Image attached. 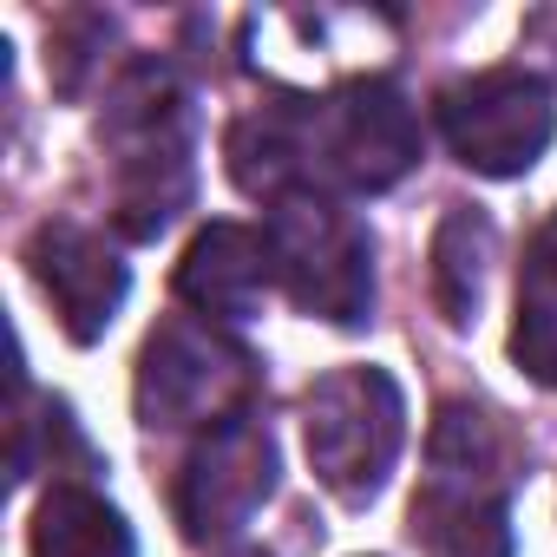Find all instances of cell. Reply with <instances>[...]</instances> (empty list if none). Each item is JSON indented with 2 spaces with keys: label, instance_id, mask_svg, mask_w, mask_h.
I'll list each match as a JSON object with an SVG mask.
<instances>
[{
  "label": "cell",
  "instance_id": "1",
  "mask_svg": "<svg viewBox=\"0 0 557 557\" xmlns=\"http://www.w3.org/2000/svg\"><path fill=\"white\" fill-rule=\"evenodd\" d=\"M230 177L249 197H374L420 164L413 106L387 79H348L315 99H275L230 125Z\"/></svg>",
  "mask_w": 557,
  "mask_h": 557
},
{
  "label": "cell",
  "instance_id": "2",
  "mask_svg": "<svg viewBox=\"0 0 557 557\" xmlns=\"http://www.w3.org/2000/svg\"><path fill=\"white\" fill-rule=\"evenodd\" d=\"M112 158V216L125 236L151 243L190 203V99L164 66H132L99 119Z\"/></svg>",
  "mask_w": 557,
  "mask_h": 557
},
{
  "label": "cell",
  "instance_id": "3",
  "mask_svg": "<svg viewBox=\"0 0 557 557\" xmlns=\"http://www.w3.org/2000/svg\"><path fill=\"white\" fill-rule=\"evenodd\" d=\"M511 446L485 407H440L426 446V485L413 498V537L426 557H511Z\"/></svg>",
  "mask_w": 557,
  "mask_h": 557
},
{
  "label": "cell",
  "instance_id": "4",
  "mask_svg": "<svg viewBox=\"0 0 557 557\" xmlns=\"http://www.w3.org/2000/svg\"><path fill=\"white\" fill-rule=\"evenodd\" d=\"M302 446L315 479L342 505H374L400 446H407V400L400 381L381 368H335L302 400Z\"/></svg>",
  "mask_w": 557,
  "mask_h": 557
},
{
  "label": "cell",
  "instance_id": "5",
  "mask_svg": "<svg viewBox=\"0 0 557 557\" xmlns=\"http://www.w3.org/2000/svg\"><path fill=\"white\" fill-rule=\"evenodd\" d=\"M269 256L275 283L289 289L302 315H322L335 329H361L374 309V243L361 216L335 197H283L269 210Z\"/></svg>",
  "mask_w": 557,
  "mask_h": 557
},
{
  "label": "cell",
  "instance_id": "6",
  "mask_svg": "<svg viewBox=\"0 0 557 557\" xmlns=\"http://www.w3.org/2000/svg\"><path fill=\"white\" fill-rule=\"evenodd\" d=\"M249 387H256V361L210 322H184V315L151 329V342L138 355V381H132L138 420L151 433H190V426L210 433V426L249 413L243 407Z\"/></svg>",
  "mask_w": 557,
  "mask_h": 557
},
{
  "label": "cell",
  "instance_id": "7",
  "mask_svg": "<svg viewBox=\"0 0 557 557\" xmlns=\"http://www.w3.org/2000/svg\"><path fill=\"white\" fill-rule=\"evenodd\" d=\"M440 132L466 171L524 177L557 132V106H550V86L537 73L492 66V73H472V79L440 92Z\"/></svg>",
  "mask_w": 557,
  "mask_h": 557
},
{
  "label": "cell",
  "instance_id": "8",
  "mask_svg": "<svg viewBox=\"0 0 557 557\" xmlns=\"http://www.w3.org/2000/svg\"><path fill=\"white\" fill-rule=\"evenodd\" d=\"M275 492V440L256 413L210 426L177 472V524L197 544L236 537Z\"/></svg>",
  "mask_w": 557,
  "mask_h": 557
},
{
  "label": "cell",
  "instance_id": "9",
  "mask_svg": "<svg viewBox=\"0 0 557 557\" xmlns=\"http://www.w3.org/2000/svg\"><path fill=\"white\" fill-rule=\"evenodd\" d=\"M27 269H34V283L47 289L60 329L79 348H92L112 329V315L125 309V289H132V275L106 249V236H92L79 223H40L34 243H27Z\"/></svg>",
  "mask_w": 557,
  "mask_h": 557
},
{
  "label": "cell",
  "instance_id": "10",
  "mask_svg": "<svg viewBox=\"0 0 557 557\" xmlns=\"http://www.w3.org/2000/svg\"><path fill=\"white\" fill-rule=\"evenodd\" d=\"M275 283V256H269V236L262 230H243V223H210L190 236L184 262H177V296L210 315V322H243L262 309Z\"/></svg>",
  "mask_w": 557,
  "mask_h": 557
},
{
  "label": "cell",
  "instance_id": "11",
  "mask_svg": "<svg viewBox=\"0 0 557 557\" xmlns=\"http://www.w3.org/2000/svg\"><path fill=\"white\" fill-rule=\"evenodd\" d=\"M34 557H138V537L99 492L53 485L34 511Z\"/></svg>",
  "mask_w": 557,
  "mask_h": 557
},
{
  "label": "cell",
  "instance_id": "12",
  "mask_svg": "<svg viewBox=\"0 0 557 557\" xmlns=\"http://www.w3.org/2000/svg\"><path fill=\"white\" fill-rule=\"evenodd\" d=\"M511 355L537 387H557V216L537 223L524 269H518V322Z\"/></svg>",
  "mask_w": 557,
  "mask_h": 557
},
{
  "label": "cell",
  "instance_id": "13",
  "mask_svg": "<svg viewBox=\"0 0 557 557\" xmlns=\"http://www.w3.org/2000/svg\"><path fill=\"white\" fill-rule=\"evenodd\" d=\"M492 256H498V236L479 210H446V223L433 230V296H440V315L453 329H466L485 302V275H492Z\"/></svg>",
  "mask_w": 557,
  "mask_h": 557
}]
</instances>
